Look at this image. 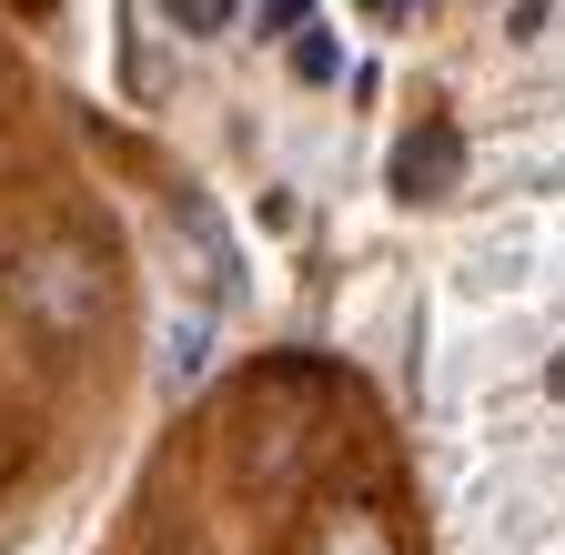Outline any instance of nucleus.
Wrapping results in <instances>:
<instances>
[{
  "label": "nucleus",
  "mask_w": 565,
  "mask_h": 555,
  "mask_svg": "<svg viewBox=\"0 0 565 555\" xmlns=\"http://www.w3.org/2000/svg\"><path fill=\"white\" fill-rule=\"evenodd\" d=\"M263 31L273 41H303L313 31V0H263Z\"/></svg>",
  "instance_id": "423d86ee"
},
{
  "label": "nucleus",
  "mask_w": 565,
  "mask_h": 555,
  "mask_svg": "<svg viewBox=\"0 0 565 555\" xmlns=\"http://www.w3.org/2000/svg\"><path fill=\"white\" fill-rule=\"evenodd\" d=\"M162 11H172V21H182V31H223V21H233V11H243V0H162Z\"/></svg>",
  "instance_id": "39448f33"
},
{
  "label": "nucleus",
  "mask_w": 565,
  "mask_h": 555,
  "mask_svg": "<svg viewBox=\"0 0 565 555\" xmlns=\"http://www.w3.org/2000/svg\"><path fill=\"white\" fill-rule=\"evenodd\" d=\"M11 303H21V323L51 333V343H92V333L111 323V273H102L82 243H31V253L11 263Z\"/></svg>",
  "instance_id": "f257e3e1"
},
{
  "label": "nucleus",
  "mask_w": 565,
  "mask_h": 555,
  "mask_svg": "<svg viewBox=\"0 0 565 555\" xmlns=\"http://www.w3.org/2000/svg\"><path fill=\"white\" fill-rule=\"evenodd\" d=\"M323 555H394V545H384V525H374V515H343V525L323 535Z\"/></svg>",
  "instance_id": "7ed1b4c3"
},
{
  "label": "nucleus",
  "mask_w": 565,
  "mask_h": 555,
  "mask_svg": "<svg viewBox=\"0 0 565 555\" xmlns=\"http://www.w3.org/2000/svg\"><path fill=\"white\" fill-rule=\"evenodd\" d=\"M364 11H374V21H394V11H404V0H364Z\"/></svg>",
  "instance_id": "6e6552de"
},
{
  "label": "nucleus",
  "mask_w": 565,
  "mask_h": 555,
  "mask_svg": "<svg viewBox=\"0 0 565 555\" xmlns=\"http://www.w3.org/2000/svg\"><path fill=\"white\" fill-rule=\"evenodd\" d=\"M162 374H172V384H192V374H202V323H172V354H162Z\"/></svg>",
  "instance_id": "20e7f679"
},
{
  "label": "nucleus",
  "mask_w": 565,
  "mask_h": 555,
  "mask_svg": "<svg viewBox=\"0 0 565 555\" xmlns=\"http://www.w3.org/2000/svg\"><path fill=\"white\" fill-rule=\"evenodd\" d=\"M455 172H465V142H455L445 121H414L404 142H394V192H404V202H435Z\"/></svg>",
  "instance_id": "f03ea898"
},
{
  "label": "nucleus",
  "mask_w": 565,
  "mask_h": 555,
  "mask_svg": "<svg viewBox=\"0 0 565 555\" xmlns=\"http://www.w3.org/2000/svg\"><path fill=\"white\" fill-rule=\"evenodd\" d=\"M294 72H303V82H333V41H323V31L294 41Z\"/></svg>",
  "instance_id": "0eeeda50"
}]
</instances>
